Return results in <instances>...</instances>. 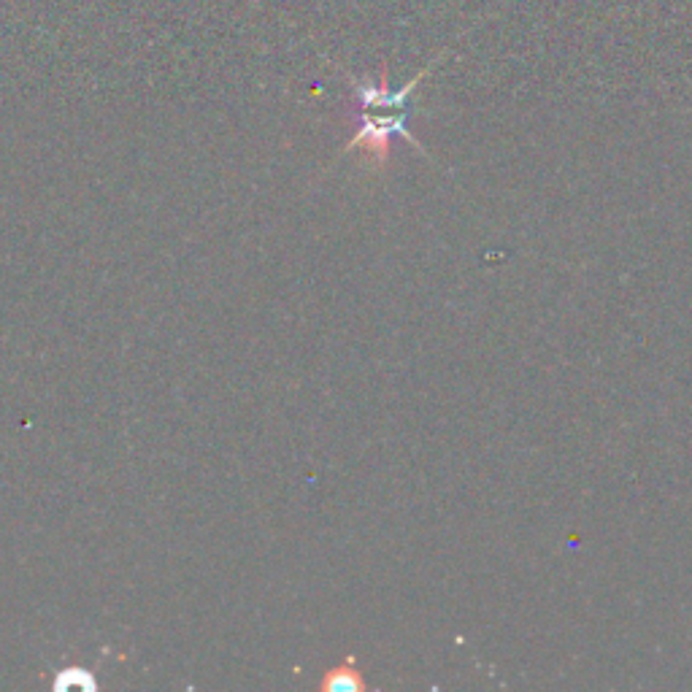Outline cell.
Instances as JSON below:
<instances>
[{"mask_svg": "<svg viewBox=\"0 0 692 692\" xmlns=\"http://www.w3.org/2000/svg\"><path fill=\"white\" fill-rule=\"evenodd\" d=\"M447 55L449 52H441V55H438L433 63L425 65L409 84H403L401 90H390L387 65L382 68L376 82L349 76L357 106V128L355 133H352V138L346 141L344 155H349L352 149H360L365 165H371L374 171H387L392 157V138H403L406 144H411L417 149L419 155L428 157V149L419 144L417 138H414V133L409 130L411 114H414V109H411V95H414V90H417L419 84L425 82V76H428Z\"/></svg>", "mask_w": 692, "mask_h": 692, "instance_id": "6da1fadb", "label": "cell"}, {"mask_svg": "<svg viewBox=\"0 0 692 692\" xmlns=\"http://www.w3.org/2000/svg\"><path fill=\"white\" fill-rule=\"evenodd\" d=\"M319 690L322 692H365L368 682H365L363 671L357 668V657L346 655L344 663L328 668L322 679H319Z\"/></svg>", "mask_w": 692, "mask_h": 692, "instance_id": "7a4b0ae2", "label": "cell"}]
</instances>
